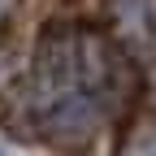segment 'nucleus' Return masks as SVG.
<instances>
[{
    "label": "nucleus",
    "instance_id": "f257e3e1",
    "mask_svg": "<svg viewBox=\"0 0 156 156\" xmlns=\"http://www.w3.org/2000/svg\"><path fill=\"white\" fill-rule=\"evenodd\" d=\"M5 9H9V0H0V17H5Z\"/></svg>",
    "mask_w": 156,
    "mask_h": 156
}]
</instances>
